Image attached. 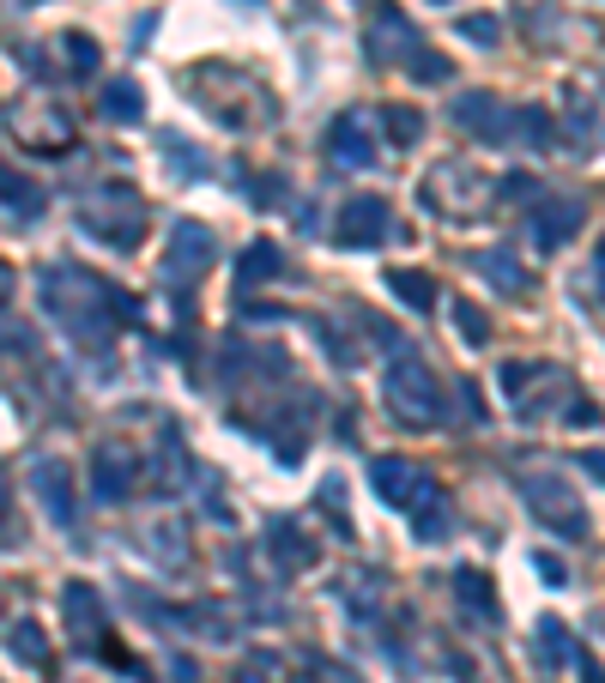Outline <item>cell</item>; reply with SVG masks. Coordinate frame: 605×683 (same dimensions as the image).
Instances as JSON below:
<instances>
[{"instance_id":"obj_17","label":"cell","mask_w":605,"mask_h":683,"mask_svg":"<svg viewBox=\"0 0 605 683\" xmlns=\"http://www.w3.org/2000/svg\"><path fill=\"white\" fill-rule=\"evenodd\" d=\"M533 660H539V672H563V665H575V635H570V623H557V617H539V629H533Z\"/></svg>"},{"instance_id":"obj_31","label":"cell","mask_w":605,"mask_h":683,"mask_svg":"<svg viewBox=\"0 0 605 683\" xmlns=\"http://www.w3.org/2000/svg\"><path fill=\"white\" fill-rule=\"evenodd\" d=\"M460 36H467V43H497V36H503V19L472 12V19H460Z\"/></svg>"},{"instance_id":"obj_20","label":"cell","mask_w":605,"mask_h":683,"mask_svg":"<svg viewBox=\"0 0 605 683\" xmlns=\"http://www.w3.org/2000/svg\"><path fill=\"white\" fill-rule=\"evenodd\" d=\"M285 273V254L273 249V242H249V249L237 254V285L242 291H254L261 279H279Z\"/></svg>"},{"instance_id":"obj_9","label":"cell","mask_w":605,"mask_h":683,"mask_svg":"<svg viewBox=\"0 0 605 683\" xmlns=\"http://www.w3.org/2000/svg\"><path fill=\"white\" fill-rule=\"evenodd\" d=\"M134 479H139V466H134V454H127L122 442H97L92 448V496L103 502V508H115V502L134 496Z\"/></svg>"},{"instance_id":"obj_11","label":"cell","mask_w":605,"mask_h":683,"mask_svg":"<svg viewBox=\"0 0 605 683\" xmlns=\"http://www.w3.org/2000/svg\"><path fill=\"white\" fill-rule=\"evenodd\" d=\"M327 151H333V164H340V170H369V164L382 158V151H376V134L364 127V115H357V109L333 115V127H327Z\"/></svg>"},{"instance_id":"obj_23","label":"cell","mask_w":605,"mask_h":683,"mask_svg":"<svg viewBox=\"0 0 605 683\" xmlns=\"http://www.w3.org/2000/svg\"><path fill=\"white\" fill-rule=\"evenodd\" d=\"M0 206H7L12 218H36V212H43V188L24 182L19 170H7V164H0Z\"/></svg>"},{"instance_id":"obj_18","label":"cell","mask_w":605,"mask_h":683,"mask_svg":"<svg viewBox=\"0 0 605 683\" xmlns=\"http://www.w3.org/2000/svg\"><path fill=\"white\" fill-rule=\"evenodd\" d=\"M455 599H460V611L484 617V623H497V617H503L497 587H491V575H484V569H455Z\"/></svg>"},{"instance_id":"obj_34","label":"cell","mask_w":605,"mask_h":683,"mask_svg":"<svg viewBox=\"0 0 605 683\" xmlns=\"http://www.w3.org/2000/svg\"><path fill=\"white\" fill-rule=\"evenodd\" d=\"M321 508H327L333 521H340V533H345V484H340V479L321 484Z\"/></svg>"},{"instance_id":"obj_42","label":"cell","mask_w":605,"mask_h":683,"mask_svg":"<svg viewBox=\"0 0 605 683\" xmlns=\"http://www.w3.org/2000/svg\"><path fill=\"white\" fill-rule=\"evenodd\" d=\"M7 508H12V490H7V472H0V521H7Z\"/></svg>"},{"instance_id":"obj_4","label":"cell","mask_w":605,"mask_h":683,"mask_svg":"<svg viewBox=\"0 0 605 683\" xmlns=\"http://www.w3.org/2000/svg\"><path fill=\"white\" fill-rule=\"evenodd\" d=\"M521 496H526V508H533L557 538H587V508H582V496H575L557 472H521Z\"/></svg>"},{"instance_id":"obj_39","label":"cell","mask_w":605,"mask_h":683,"mask_svg":"<svg viewBox=\"0 0 605 683\" xmlns=\"http://www.w3.org/2000/svg\"><path fill=\"white\" fill-rule=\"evenodd\" d=\"M575 665H582V683H605V672H599L594 653H575Z\"/></svg>"},{"instance_id":"obj_19","label":"cell","mask_w":605,"mask_h":683,"mask_svg":"<svg viewBox=\"0 0 605 683\" xmlns=\"http://www.w3.org/2000/svg\"><path fill=\"white\" fill-rule=\"evenodd\" d=\"M472 266H479V273H484V279H491V285H497V291H503V296H509V291H514V296H521L526 285H533V279H526V266H521V261H514V254H509V249H479V254H472Z\"/></svg>"},{"instance_id":"obj_7","label":"cell","mask_w":605,"mask_h":683,"mask_svg":"<svg viewBox=\"0 0 605 683\" xmlns=\"http://www.w3.org/2000/svg\"><path fill=\"white\" fill-rule=\"evenodd\" d=\"M388 237V200L382 195H357L340 206L333 218V249H376Z\"/></svg>"},{"instance_id":"obj_22","label":"cell","mask_w":605,"mask_h":683,"mask_svg":"<svg viewBox=\"0 0 605 683\" xmlns=\"http://www.w3.org/2000/svg\"><path fill=\"white\" fill-rule=\"evenodd\" d=\"M97 109H103V122L134 127L139 115H146V92H139L134 80H109V85H103V103H97Z\"/></svg>"},{"instance_id":"obj_32","label":"cell","mask_w":605,"mask_h":683,"mask_svg":"<svg viewBox=\"0 0 605 683\" xmlns=\"http://www.w3.org/2000/svg\"><path fill=\"white\" fill-rule=\"evenodd\" d=\"M539 376H551V364H503L497 381H503V393H521L526 381H539Z\"/></svg>"},{"instance_id":"obj_29","label":"cell","mask_w":605,"mask_h":683,"mask_svg":"<svg viewBox=\"0 0 605 683\" xmlns=\"http://www.w3.org/2000/svg\"><path fill=\"white\" fill-rule=\"evenodd\" d=\"M406 73H411L418 85H442L448 73H455V61H448V55H436V49H418V55L406 61Z\"/></svg>"},{"instance_id":"obj_16","label":"cell","mask_w":605,"mask_h":683,"mask_svg":"<svg viewBox=\"0 0 605 683\" xmlns=\"http://www.w3.org/2000/svg\"><path fill=\"white\" fill-rule=\"evenodd\" d=\"M61 617H67V629L80 641H97L103 635V599L92 581H67V592H61Z\"/></svg>"},{"instance_id":"obj_28","label":"cell","mask_w":605,"mask_h":683,"mask_svg":"<svg viewBox=\"0 0 605 683\" xmlns=\"http://www.w3.org/2000/svg\"><path fill=\"white\" fill-rule=\"evenodd\" d=\"M455 333L467 345H491V315L479 303H455Z\"/></svg>"},{"instance_id":"obj_44","label":"cell","mask_w":605,"mask_h":683,"mask_svg":"<svg viewBox=\"0 0 605 683\" xmlns=\"http://www.w3.org/2000/svg\"><path fill=\"white\" fill-rule=\"evenodd\" d=\"M12 7H36V0H12Z\"/></svg>"},{"instance_id":"obj_13","label":"cell","mask_w":605,"mask_h":683,"mask_svg":"<svg viewBox=\"0 0 605 683\" xmlns=\"http://www.w3.org/2000/svg\"><path fill=\"white\" fill-rule=\"evenodd\" d=\"M418 49L424 43H418V31H411L406 12L400 7H376V19H369V55H376V61H400V67H406Z\"/></svg>"},{"instance_id":"obj_40","label":"cell","mask_w":605,"mask_h":683,"mask_svg":"<svg viewBox=\"0 0 605 683\" xmlns=\"http://www.w3.org/2000/svg\"><path fill=\"white\" fill-rule=\"evenodd\" d=\"M170 672H176V677H182V683H195V677H200V665H195V660H188V653H176V660H170Z\"/></svg>"},{"instance_id":"obj_25","label":"cell","mask_w":605,"mask_h":683,"mask_svg":"<svg viewBox=\"0 0 605 683\" xmlns=\"http://www.w3.org/2000/svg\"><path fill=\"white\" fill-rule=\"evenodd\" d=\"M61 55H67V73H73V80H92V73L103 67L97 36H85V31H67V36H61Z\"/></svg>"},{"instance_id":"obj_6","label":"cell","mask_w":605,"mask_h":683,"mask_svg":"<svg viewBox=\"0 0 605 683\" xmlns=\"http://www.w3.org/2000/svg\"><path fill=\"white\" fill-rule=\"evenodd\" d=\"M218 261V237L200 224V218H182V224L170 230V254H164V279L170 285H195L200 273H212Z\"/></svg>"},{"instance_id":"obj_3","label":"cell","mask_w":605,"mask_h":683,"mask_svg":"<svg viewBox=\"0 0 605 683\" xmlns=\"http://www.w3.org/2000/svg\"><path fill=\"white\" fill-rule=\"evenodd\" d=\"M382 393H388V411L400 423H411V430L442 423V388H436V376H430V364H424V357H411V351L394 357Z\"/></svg>"},{"instance_id":"obj_12","label":"cell","mask_w":605,"mask_h":683,"mask_svg":"<svg viewBox=\"0 0 605 683\" xmlns=\"http://www.w3.org/2000/svg\"><path fill=\"white\" fill-rule=\"evenodd\" d=\"M448 533H455V502H448V490L436 479H424L418 496H411V538L418 545H442Z\"/></svg>"},{"instance_id":"obj_33","label":"cell","mask_w":605,"mask_h":683,"mask_svg":"<svg viewBox=\"0 0 605 683\" xmlns=\"http://www.w3.org/2000/svg\"><path fill=\"white\" fill-rule=\"evenodd\" d=\"M158 557H170V563H188V545H182V526H158Z\"/></svg>"},{"instance_id":"obj_36","label":"cell","mask_w":605,"mask_h":683,"mask_svg":"<svg viewBox=\"0 0 605 683\" xmlns=\"http://www.w3.org/2000/svg\"><path fill=\"white\" fill-rule=\"evenodd\" d=\"M533 569H539V575H545V581H551V587H563V581H570V569H563V563H557V557H551V550H539V557H533Z\"/></svg>"},{"instance_id":"obj_15","label":"cell","mask_w":605,"mask_h":683,"mask_svg":"<svg viewBox=\"0 0 605 683\" xmlns=\"http://www.w3.org/2000/svg\"><path fill=\"white\" fill-rule=\"evenodd\" d=\"M418 484H424V472H411V460H394V454L369 460V490H376L388 508H411Z\"/></svg>"},{"instance_id":"obj_21","label":"cell","mask_w":605,"mask_h":683,"mask_svg":"<svg viewBox=\"0 0 605 683\" xmlns=\"http://www.w3.org/2000/svg\"><path fill=\"white\" fill-rule=\"evenodd\" d=\"M388 291H394V303L411 308V315H430V308H436V279H430V273L394 266V273H388Z\"/></svg>"},{"instance_id":"obj_1","label":"cell","mask_w":605,"mask_h":683,"mask_svg":"<svg viewBox=\"0 0 605 683\" xmlns=\"http://www.w3.org/2000/svg\"><path fill=\"white\" fill-rule=\"evenodd\" d=\"M43 308L49 315H61V327H67V339L80 345V351H109V333L115 321H139V303L127 291H115L109 279L85 273V266H49L43 273Z\"/></svg>"},{"instance_id":"obj_35","label":"cell","mask_w":605,"mask_h":683,"mask_svg":"<svg viewBox=\"0 0 605 683\" xmlns=\"http://www.w3.org/2000/svg\"><path fill=\"white\" fill-rule=\"evenodd\" d=\"M164 151L176 158V170H182V176H200V158H195V146H188V139H164Z\"/></svg>"},{"instance_id":"obj_5","label":"cell","mask_w":605,"mask_h":683,"mask_svg":"<svg viewBox=\"0 0 605 683\" xmlns=\"http://www.w3.org/2000/svg\"><path fill=\"white\" fill-rule=\"evenodd\" d=\"M31 490H36L43 514L61 526V533H73V526H80V484H73V466L61 454L31 460Z\"/></svg>"},{"instance_id":"obj_38","label":"cell","mask_w":605,"mask_h":683,"mask_svg":"<svg viewBox=\"0 0 605 683\" xmlns=\"http://www.w3.org/2000/svg\"><path fill=\"white\" fill-rule=\"evenodd\" d=\"M570 423H599V406H594V399H575V406H570Z\"/></svg>"},{"instance_id":"obj_30","label":"cell","mask_w":605,"mask_h":683,"mask_svg":"<svg viewBox=\"0 0 605 683\" xmlns=\"http://www.w3.org/2000/svg\"><path fill=\"white\" fill-rule=\"evenodd\" d=\"M497 195H503V200H545V188H539V176L514 170V176H503V182H497Z\"/></svg>"},{"instance_id":"obj_14","label":"cell","mask_w":605,"mask_h":683,"mask_svg":"<svg viewBox=\"0 0 605 683\" xmlns=\"http://www.w3.org/2000/svg\"><path fill=\"white\" fill-rule=\"evenodd\" d=\"M267 557H273L285 575H303V569H315L321 545L303 533L298 521H273V533H267Z\"/></svg>"},{"instance_id":"obj_27","label":"cell","mask_w":605,"mask_h":683,"mask_svg":"<svg viewBox=\"0 0 605 683\" xmlns=\"http://www.w3.org/2000/svg\"><path fill=\"white\" fill-rule=\"evenodd\" d=\"M7 648H12V660H24V665H49V635L36 623H12Z\"/></svg>"},{"instance_id":"obj_10","label":"cell","mask_w":605,"mask_h":683,"mask_svg":"<svg viewBox=\"0 0 605 683\" xmlns=\"http://www.w3.org/2000/svg\"><path fill=\"white\" fill-rule=\"evenodd\" d=\"M448 115H455L460 134L484 139V146H503V139H509V122H514V109H509L503 97H491V92H467Z\"/></svg>"},{"instance_id":"obj_24","label":"cell","mask_w":605,"mask_h":683,"mask_svg":"<svg viewBox=\"0 0 605 683\" xmlns=\"http://www.w3.org/2000/svg\"><path fill=\"white\" fill-rule=\"evenodd\" d=\"M382 134H388V146L411 151L424 139V115L411 109V103H382Z\"/></svg>"},{"instance_id":"obj_43","label":"cell","mask_w":605,"mask_h":683,"mask_svg":"<svg viewBox=\"0 0 605 683\" xmlns=\"http://www.w3.org/2000/svg\"><path fill=\"white\" fill-rule=\"evenodd\" d=\"M599 273H605V242H599Z\"/></svg>"},{"instance_id":"obj_2","label":"cell","mask_w":605,"mask_h":683,"mask_svg":"<svg viewBox=\"0 0 605 683\" xmlns=\"http://www.w3.org/2000/svg\"><path fill=\"white\" fill-rule=\"evenodd\" d=\"M146 224H152L146 200H139L134 188H122V182H103L97 195L80 200V230L97 237L103 249H122V254L139 249V242H146Z\"/></svg>"},{"instance_id":"obj_26","label":"cell","mask_w":605,"mask_h":683,"mask_svg":"<svg viewBox=\"0 0 605 683\" xmlns=\"http://www.w3.org/2000/svg\"><path fill=\"white\" fill-rule=\"evenodd\" d=\"M509 134H521L526 146H545V139L557 134V122H551L545 103H521V109H514V122H509Z\"/></svg>"},{"instance_id":"obj_41","label":"cell","mask_w":605,"mask_h":683,"mask_svg":"<svg viewBox=\"0 0 605 683\" xmlns=\"http://www.w3.org/2000/svg\"><path fill=\"white\" fill-rule=\"evenodd\" d=\"M7 296H12V266L0 261V308H7Z\"/></svg>"},{"instance_id":"obj_37","label":"cell","mask_w":605,"mask_h":683,"mask_svg":"<svg viewBox=\"0 0 605 683\" xmlns=\"http://www.w3.org/2000/svg\"><path fill=\"white\" fill-rule=\"evenodd\" d=\"M582 472H587V479H599V484H605V448H587V454H582Z\"/></svg>"},{"instance_id":"obj_8","label":"cell","mask_w":605,"mask_h":683,"mask_svg":"<svg viewBox=\"0 0 605 683\" xmlns=\"http://www.w3.org/2000/svg\"><path fill=\"white\" fill-rule=\"evenodd\" d=\"M582 224H587V206L582 200L545 195V200H539V212H533V242L545 254H557V249H570V242L582 237Z\"/></svg>"}]
</instances>
